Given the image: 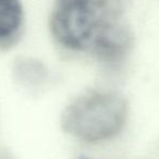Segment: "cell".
<instances>
[{
  "mask_svg": "<svg viewBox=\"0 0 159 159\" xmlns=\"http://www.w3.org/2000/svg\"><path fill=\"white\" fill-rule=\"evenodd\" d=\"M24 24V11L20 0H0V47L18 42Z\"/></svg>",
  "mask_w": 159,
  "mask_h": 159,
  "instance_id": "obj_3",
  "label": "cell"
},
{
  "mask_svg": "<svg viewBox=\"0 0 159 159\" xmlns=\"http://www.w3.org/2000/svg\"><path fill=\"white\" fill-rule=\"evenodd\" d=\"M129 106L116 92L91 89L74 98L61 115L62 130L74 139L98 143L118 135L124 128Z\"/></svg>",
  "mask_w": 159,
  "mask_h": 159,
  "instance_id": "obj_2",
  "label": "cell"
},
{
  "mask_svg": "<svg viewBox=\"0 0 159 159\" xmlns=\"http://www.w3.org/2000/svg\"><path fill=\"white\" fill-rule=\"evenodd\" d=\"M49 26L62 47L93 53L105 62L121 60L132 43L110 0H56Z\"/></svg>",
  "mask_w": 159,
  "mask_h": 159,
  "instance_id": "obj_1",
  "label": "cell"
},
{
  "mask_svg": "<svg viewBox=\"0 0 159 159\" xmlns=\"http://www.w3.org/2000/svg\"><path fill=\"white\" fill-rule=\"evenodd\" d=\"M81 159H86V158H81Z\"/></svg>",
  "mask_w": 159,
  "mask_h": 159,
  "instance_id": "obj_4",
  "label": "cell"
}]
</instances>
